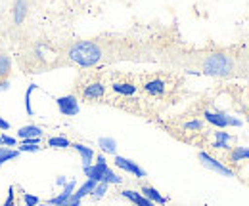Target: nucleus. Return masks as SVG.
I'll return each mask as SVG.
<instances>
[{
	"label": "nucleus",
	"mask_w": 249,
	"mask_h": 206,
	"mask_svg": "<svg viewBox=\"0 0 249 206\" xmlns=\"http://www.w3.org/2000/svg\"><path fill=\"white\" fill-rule=\"evenodd\" d=\"M71 147L81 155V158H83V164H85V166H90V162H92V158H94L92 149L87 147V145H83V143H71Z\"/></svg>",
	"instance_id": "2eb2a0df"
},
{
	"label": "nucleus",
	"mask_w": 249,
	"mask_h": 206,
	"mask_svg": "<svg viewBox=\"0 0 249 206\" xmlns=\"http://www.w3.org/2000/svg\"><path fill=\"white\" fill-rule=\"evenodd\" d=\"M100 147L104 151H107V153H115V142L109 140V138H102L100 140Z\"/></svg>",
	"instance_id": "412c9836"
},
{
	"label": "nucleus",
	"mask_w": 249,
	"mask_h": 206,
	"mask_svg": "<svg viewBox=\"0 0 249 206\" xmlns=\"http://www.w3.org/2000/svg\"><path fill=\"white\" fill-rule=\"evenodd\" d=\"M10 88V80H0V92Z\"/></svg>",
	"instance_id": "a878e982"
},
{
	"label": "nucleus",
	"mask_w": 249,
	"mask_h": 206,
	"mask_svg": "<svg viewBox=\"0 0 249 206\" xmlns=\"http://www.w3.org/2000/svg\"><path fill=\"white\" fill-rule=\"evenodd\" d=\"M14 205H16V193H14V187H10V189H8V197H6V201H4L0 206H14Z\"/></svg>",
	"instance_id": "5701e85b"
},
{
	"label": "nucleus",
	"mask_w": 249,
	"mask_h": 206,
	"mask_svg": "<svg viewBox=\"0 0 249 206\" xmlns=\"http://www.w3.org/2000/svg\"><path fill=\"white\" fill-rule=\"evenodd\" d=\"M56 105L63 117H75L79 113V97L75 94H67L56 99Z\"/></svg>",
	"instance_id": "0eeeda50"
},
{
	"label": "nucleus",
	"mask_w": 249,
	"mask_h": 206,
	"mask_svg": "<svg viewBox=\"0 0 249 206\" xmlns=\"http://www.w3.org/2000/svg\"><path fill=\"white\" fill-rule=\"evenodd\" d=\"M157 61L171 67L213 79L249 80V40L230 46L188 48L178 44H163L157 48Z\"/></svg>",
	"instance_id": "f257e3e1"
},
{
	"label": "nucleus",
	"mask_w": 249,
	"mask_h": 206,
	"mask_svg": "<svg viewBox=\"0 0 249 206\" xmlns=\"http://www.w3.org/2000/svg\"><path fill=\"white\" fill-rule=\"evenodd\" d=\"M38 206H52V205H38Z\"/></svg>",
	"instance_id": "cd10ccee"
},
{
	"label": "nucleus",
	"mask_w": 249,
	"mask_h": 206,
	"mask_svg": "<svg viewBox=\"0 0 249 206\" xmlns=\"http://www.w3.org/2000/svg\"><path fill=\"white\" fill-rule=\"evenodd\" d=\"M157 48L156 44L130 34L104 32L71 42L60 56L62 61L58 65L98 69L119 61H157Z\"/></svg>",
	"instance_id": "f03ea898"
},
{
	"label": "nucleus",
	"mask_w": 249,
	"mask_h": 206,
	"mask_svg": "<svg viewBox=\"0 0 249 206\" xmlns=\"http://www.w3.org/2000/svg\"><path fill=\"white\" fill-rule=\"evenodd\" d=\"M140 92L146 99L150 115L154 117L161 109L173 105L184 88V79L175 71H152L138 75Z\"/></svg>",
	"instance_id": "7ed1b4c3"
},
{
	"label": "nucleus",
	"mask_w": 249,
	"mask_h": 206,
	"mask_svg": "<svg viewBox=\"0 0 249 206\" xmlns=\"http://www.w3.org/2000/svg\"><path fill=\"white\" fill-rule=\"evenodd\" d=\"M19 155H21V153H19L18 149L2 147V145H0V166H2V164H6L8 160H16Z\"/></svg>",
	"instance_id": "dca6fc26"
},
{
	"label": "nucleus",
	"mask_w": 249,
	"mask_h": 206,
	"mask_svg": "<svg viewBox=\"0 0 249 206\" xmlns=\"http://www.w3.org/2000/svg\"><path fill=\"white\" fill-rule=\"evenodd\" d=\"M29 16V0H14L12 6V17L16 25H21Z\"/></svg>",
	"instance_id": "1a4fd4ad"
},
{
	"label": "nucleus",
	"mask_w": 249,
	"mask_h": 206,
	"mask_svg": "<svg viewBox=\"0 0 249 206\" xmlns=\"http://www.w3.org/2000/svg\"><path fill=\"white\" fill-rule=\"evenodd\" d=\"M140 193L146 197V199H150L154 205H161V206H165L167 203H169V199H165L159 191H157L154 185H150V183H142L140 185Z\"/></svg>",
	"instance_id": "9d476101"
},
{
	"label": "nucleus",
	"mask_w": 249,
	"mask_h": 206,
	"mask_svg": "<svg viewBox=\"0 0 249 206\" xmlns=\"http://www.w3.org/2000/svg\"><path fill=\"white\" fill-rule=\"evenodd\" d=\"M10 126H12V124H10L8 120H4V118L0 117V130H10Z\"/></svg>",
	"instance_id": "393cba45"
},
{
	"label": "nucleus",
	"mask_w": 249,
	"mask_h": 206,
	"mask_svg": "<svg viewBox=\"0 0 249 206\" xmlns=\"http://www.w3.org/2000/svg\"><path fill=\"white\" fill-rule=\"evenodd\" d=\"M203 118H205L209 124L217 126V128H226V126L230 124V118L226 117V115L217 113V111H209V109H205V111H203Z\"/></svg>",
	"instance_id": "f8f14e48"
},
{
	"label": "nucleus",
	"mask_w": 249,
	"mask_h": 206,
	"mask_svg": "<svg viewBox=\"0 0 249 206\" xmlns=\"http://www.w3.org/2000/svg\"><path fill=\"white\" fill-rule=\"evenodd\" d=\"M48 147H56V149H67L71 147V142L67 138H60V136H54V138H48Z\"/></svg>",
	"instance_id": "f3484780"
},
{
	"label": "nucleus",
	"mask_w": 249,
	"mask_h": 206,
	"mask_svg": "<svg viewBox=\"0 0 249 206\" xmlns=\"http://www.w3.org/2000/svg\"><path fill=\"white\" fill-rule=\"evenodd\" d=\"M40 136H42V128L40 126H35V124L21 126L18 130V138L19 140H31V138H40Z\"/></svg>",
	"instance_id": "4468645a"
},
{
	"label": "nucleus",
	"mask_w": 249,
	"mask_h": 206,
	"mask_svg": "<svg viewBox=\"0 0 249 206\" xmlns=\"http://www.w3.org/2000/svg\"><path fill=\"white\" fill-rule=\"evenodd\" d=\"M230 95L238 107V111L246 117V120L249 122V86H244V84H230Z\"/></svg>",
	"instance_id": "423d86ee"
},
{
	"label": "nucleus",
	"mask_w": 249,
	"mask_h": 206,
	"mask_svg": "<svg viewBox=\"0 0 249 206\" xmlns=\"http://www.w3.org/2000/svg\"><path fill=\"white\" fill-rule=\"evenodd\" d=\"M75 95L89 101V103H98L107 97V73L102 69H89L85 71L77 84H75Z\"/></svg>",
	"instance_id": "39448f33"
},
{
	"label": "nucleus",
	"mask_w": 249,
	"mask_h": 206,
	"mask_svg": "<svg viewBox=\"0 0 249 206\" xmlns=\"http://www.w3.org/2000/svg\"><path fill=\"white\" fill-rule=\"evenodd\" d=\"M40 145H35V143H27V142H21V145L18 147L19 153H35V151H40Z\"/></svg>",
	"instance_id": "4be33fe9"
},
{
	"label": "nucleus",
	"mask_w": 249,
	"mask_h": 206,
	"mask_svg": "<svg viewBox=\"0 0 249 206\" xmlns=\"http://www.w3.org/2000/svg\"><path fill=\"white\" fill-rule=\"evenodd\" d=\"M35 88H36V84H29L27 86V90H25V111H27V115L31 117L33 115V107H31V94L35 92Z\"/></svg>",
	"instance_id": "a211bd4d"
},
{
	"label": "nucleus",
	"mask_w": 249,
	"mask_h": 206,
	"mask_svg": "<svg viewBox=\"0 0 249 206\" xmlns=\"http://www.w3.org/2000/svg\"><path fill=\"white\" fill-rule=\"evenodd\" d=\"M62 206H81V203H79V201H75V199L71 197V201H69V203H65V205H62Z\"/></svg>",
	"instance_id": "bb28decb"
},
{
	"label": "nucleus",
	"mask_w": 249,
	"mask_h": 206,
	"mask_svg": "<svg viewBox=\"0 0 249 206\" xmlns=\"http://www.w3.org/2000/svg\"><path fill=\"white\" fill-rule=\"evenodd\" d=\"M0 136H2V134H0Z\"/></svg>",
	"instance_id": "c85d7f7f"
},
{
	"label": "nucleus",
	"mask_w": 249,
	"mask_h": 206,
	"mask_svg": "<svg viewBox=\"0 0 249 206\" xmlns=\"http://www.w3.org/2000/svg\"><path fill=\"white\" fill-rule=\"evenodd\" d=\"M115 166L121 168V170H124V172H128V174H132V176H136V177H146V170L140 168V166H138L134 160H130V158H124V157L115 155Z\"/></svg>",
	"instance_id": "6e6552de"
},
{
	"label": "nucleus",
	"mask_w": 249,
	"mask_h": 206,
	"mask_svg": "<svg viewBox=\"0 0 249 206\" xmlns=\"http://www.w3.org/2000/svg\"><path fill=\"white\" fill-rule=\"evenodd\" d=\"M107 90L111 92V97H107L106 103L117 105L134 115L152 117L150 109L146 105V99L140 92L138 75H130V73H123V71L107 73Z\"/></svg>",
	"instance_id": "20e7f679"
},
{
	"label": "nucleus",
	"mask_w": 249,
	"mask_h": 206,
	"mask_svg": "<svg viewBox=\"0 0 249 206\" xmlns=\"http://www.w3.org/2000/svg\"><path fill=\"white\" fill-rule=\"evenodd\" d=\"M121 195H123L126 201H130L132 205H136V206H156L150 199H146L142 193L132 191V189H123V191H121Z\"/></svg>",
	"instance_id": "ddd939ff"
},
{
	"label": "nucleus",
	"mask_w": 249,
	"mask_h": 206,
	"mask_svg": "<svg viewBox=\"0 0 249 206\" xmlns=\"http://www.w3.org/2000/svg\"><path fill=\"white\" fill-rule=\"evenodd\" d=\"M106 189H107V183H100V185H96L92 191V195L98 199V197H104V193H106Z\"/></svg>",
	"instance_id": "b1692460"
},
{
	"label": "nucleus",
	"mask_w": 249,
	"mask_h": 206,
	"mask_svg": "<svg viewBox=\"0 0 249 206\" xmlns=\"http://www.w3.org/2000/svg\"><path fill=\"white\" fill-rule=\"evenodd\" d=\"M21 199H23L25 206H38V205H40V199H38V197H35V195H29V193H25L23 189H21Z\"/></svg>",
	"instance_id": "6ab92c4d"
},
{
	"label": "nucleus",
	"mask_w": 249,
	"mask_h": 206,
	"mask_svg": "<svg viewBox=\"0 0 249 206\" xmlns=\"http://www.w3.org/2000/svg\"><path fill=\"white\" fill-rule=\"evenodd\" d=\"M0 145H2V147H18V140H16V138H10V136H8V134H2V136H0Z\"/></svg>",
	"instance_id": "aec40b11"
},
{
	"label": "nucleus",
	"mask_w": 249,
	"mask_h": 206,
	"mask_svg": "<svg viewBox=\"0 0 249 206\" xmlns=\"http://www.w3.org/2000/svg\"><path fill=\"white\" fill-rule=\"evenodd\" d=\"M10 73H12V58L8 50L0 44V80H8Z\"/></svg>",
	"instance_id": "9b49d317"
}]
</instances>
